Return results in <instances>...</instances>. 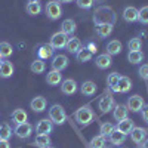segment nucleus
Here are the masks:
<instances>
[{
  "label": "nucleus",
  "mask_w": 148,
  "mask_h": 148,
  "mask_svg": "<svg viewBox=\"0 0 148 148\" xmlns=\"http://www.w3.org/2000/svg\"><path fill=\"white\" fill-rule=\"evenodd\" d=\"M0 148H10V144H9V141L0 139Z\"/></svg>",
  "instance_id": "a18cd8bd"
},
{
  "label": "nucleus",
  "mask_w": 148,
  "mask_h": 148,
  "mask_svg": "<svg viewBox=\"0 0 148 148\" xmlns=\"http://www.w3.org/2000/svg\"><path fill=\"white\" fill-rule=\"evenodd\" d=\"M30 68H31V71L34 74H42L46 70V64H45L43 59H34L33 62H31V67Z\"/></svg>",
  "instance_id": "72a5a7b5"
},
{
  "label": "nucleus",
  "mask_w": 148,
  "mask_h": 148,
  "mask_svg": "<svg viewBox=\"0 0 148 148\" xmlns=\"http://www.w3.org/2000/svg\"><path fill=\"white\" fill-rule=\"evenodd\" d=\"M105 148H107V147H105Z\"/></svg>",
  "instance_id": "5fc2aeb1"
},
{
  "label": "nucleus",
  "mask_w": 148,
  "mask_h": 148,
  "mask_svg": "<svg viewBox=\"0 0 148 148\" xmlns=\"http://www.w3.org/2000/svg\"><path fill=\"white\" fill-rule=\"evenodd\" d=\"M52 130H53V123H52L51 120H47V119L40 120V121L36 125V132H37V135H49V133H52Z\"/></svg>",
  "instance_id": "f8f14e48"
},
{
  "label": "nucleus",
  "mask_w": 148,
  "mask_h": 148,
  "mask_svg": "<svg viewBox=\"0 0 148 148\" xmlns=\"http://www.w3.org/2000/svg\"><path fill=\"white\" fill-rule=\"evenodd\" d=\"M79 86H77V82L73 80V79H65L61 82V92L64 95H74L77 92Z\"/></svg>",
  "instance_id": "1a4fd4ad"
},
{
  "label": "nucleus",
  "mask_w": 148,
  "mask_h": 148,
  "mask_svg": "<svg viewBox=\"0 0 148 148\" xmlns=\"http://www.w3.org/2000/svg\"><path fill=\"white\" fill-rule=\"evenodd\" d=\"M111 62H113V59H111V55H108V53L98 55L95 59V65L99 70H107L108 67H111Z\"/></svg>",
  "instance_id": "6ab92c4d"
},
{
  "label": "nucleus",
  "mask_w": 148,
  "mask_h": 148,
  "mask_svg": "<svg viewBox=\"0 0 148 148\" xmlns=\"http://www.w3.org/2000/svg\"><path fill=\"white\" fill-rule=\"evenodd\" d=\"M129 135H130L132 142L138 144V145H141V144L147 139V130H145V129H142V127H133V129H132V132H130Z\"/></svg>",
  "instance_id": "2eb2a0df"
},
{
  "label": "nucleus",
  "mask_w": 148,
  "mask_h": 148,
  "mask_svg": "<svg viewBox=\"0 0 148 148\" xmlns=\"http://www.w3.org/2000/svg\"><path fill=\"white\" fill-rule=\"evenodd\" d=\"M34 145L39 147V148L51 147V138H49V135H37L36 139H34Z\"/></svg>",
  "instance_id": "7c9ffc66"
},
{
  "label": "nucleus",
  "mask_w": 148,
  "mask_h": 148,
  "mask_svg": "<svg viewBox=\"0 0 148 148\" xmlns=\"http://www.w3.org/2000/svg\"><path fill=\"white\" fill-rule=\"evenodd\" d=\"M76 3H77V6H79L80 9L88 10V9H90V8L93 6L95 0H76Z\"/></svg>",
  "instance_id": "a19ab883"
},
{
  "label": "nucleus",
  "mask_w": 148,
  "mask_h": 148,
  "mask_svg": "<svg viewBox=\"0 0 148 148\" xmlns=\"http://www.w3.org/2000/svg\"><path fill=\"white\" fill-rule=\"evenodd\" d=\"M116 19H117L116 12L110 6H99L95 9V14H93L95 25H102V24H111V25H114Z\"/></svg>",
  "instance_id": "f257e3e1"
},
{
  "label": "nucleus",
  "mask_w": 148,
  "mask_h": 148,
  "mask_svg": "<svg viewBox=\"0 0 148 148\" xmlns=\"http://www.w3.org/2000/svg\"><path fill=\"white\" fill-rule=\"evenodd\" d=\"M52 70H56V71H64L67 67H68V58L62 53L59 55H55L52 58Z\"/></svg>",
  "instance_id": "9d476101"
},
{
  "label": "nucleus",
  "mask_w": 148,
  "mask_h": 148,
  "mask_svg": "<svg viewBox=\"0 0 148 148\" xmlns=\"http://www.w3.org/2000/svg\"><path fill=\"white\" fill-rule=\"evenodd\" d=\"M119 80H120V74H119V73H111L110 76H108V79H107V84L110 86V89H111V90L116 88V84L119 83Z\"/></svg>",
  "instance_id": "58836bf2"
},
{
  "label": "nucleus",
  "mask_w": 148,
  "mask_h": 148,
  "mask_svg": "<svg viewBox=\"0 0 148 148\" xmlns=\"http://www.w3.org/2000/svg\"><path fill=\"white\" fill-rule=\"evenodd\" d=\"M46 148H52V147H46Z\"/></svg>",
  "instance_id": "603ef678"
},
{
  "label": "nucleus",
  "mask_w": 148,
  "mask_h": 148,
  "mask_svg": "<svg viewBox=\"0 0 148 148\" xmlns=\"http://www.w3.org/2000/svg\"><path fill=\"white\" fill-rule=\"evenodd\" d=\"M14 71H15L14 64H12L9 59L2 61V64H0V77L2 79H9V77H12Z\"/></svg>",
  "instance_id": "f3484780"
},
{
  "label": "nucleus",
  "mask_w": 148,
  "mask_h": 148,
  "mask_svg": "<svg viewBox=\"0 0 148 148\" xmlns=\"http://www.w3.org/2000/svg\"><path fill=\"white\" fill-rule=\"evenodd\" d=\"M141 111H142V120L148 123V105H144Z\"/></svg>",
  "instance_id": "37998d69"
},
{
  "label": "nucleus",
  "mask_w": 148,
  "mask_h": 148,
  "mask_svg": "<svg viewBox=\"0 0 148 148\" xmlns=\"http://www.w3.org/2000/svg\"><path fill=\"white\" fill-rule=\"evenodd\" d=\"M132 89V80L126 76H120V80L119 83L116 84V88L113 89V92H117V93H127L129 90Z\"/></svg>",
  "instance_id": "9b49d317"
},
{
  "label": "nucleus",
  "mask_w": 148,
  "mask_h": 148,
  "mask_svg": "<svg viewBox=\"0 0 148 148\" xmlns=\"http://www.w3.org/2000/svg\"><path fill=\"white\" fill-rule=\"evenodd\" d=\"M114 98L111 96V95H104L101 99H99V102H98V108H99V111L102 114H107V113H110L111 110L114 108Z\"/></svg>",
  "instance_id": "6e6552de"
},
{
  "label": "nucleus",
  "mask_w": 148,
  "mask_h": 148,
  "mask_svg": "<svg viewBox=\"0 0 148 148\" xmlns=\"http://www.w3.org/2000/svg\"><path fill=\"white\" fill-rule=\"evenodd\" d=\"M93 110L90 108V105H83L80 107L76 113H74V119L79 123L80 126H89L90 123L93 121Z\"/></svg>",
  "instance_id": "f03ea898"
},
{
  "label": "nucleus",
  "mask_w": 148,
  "mask_h": 148,
  "mask_svg": "<svg viewBox=\"0 0 148 148\" xmlns=\"http://www.w3.org/2000/svg\"><path fill=\"white\" fill-rule=\"evenodd\" d=\"M113 28L114 25L111 24H102V25H96V34L101 37V39H107L108 36H111L113 33Z\"/></svg>",
  "instance_id": "bb28decb"
},
{
  "label": "nucleus",
  "mask_w": 148,
  "mask_h": 148,
  "mask_svg": "<svg viewBox=\"0 0 148 148\" xmlns=\"http://www.w3.org/2000/svg\"><path fill=\"white\" fill-rule=\"evenodd\" d=\"M107 139H108L111 144H113V145H121L123 142L126 141V135H125V133H121L120 130H117V129H116V130H114L113 133H111Z\"/></svg>",
  "instance_id": "a878e982"
},
{
  "label": "nucleus",
  "mask_w": 148,
  "mask_h": 148,
  "mask_svg": "<svg viewBox=\"0 0 148 148\" xmlns=\"http://www.w3.org/2000/svg\"><path fill=\"white\" fill-rule=\"evenodd\" d=\"M14 133L21 139H27V138L31 136V133H33V126L30 125V123H27V121L25 123H19V125L15 126Z\"/></svg>",
  "instance_id": "423d86ee"
},
{
  "label": "nucleus",
  "mask_w": 148,
  "mask_h": 148,
  "mask_svg": "<svg viewBox=\"0 0 148 148\" xmlns=\"http://www.w3.org/2000/svg\"><path fill=\"white\" fill-rule=\"evenodd\" d=\"M25 10H27V14H28V15L36 16V15H39L40 12H42V5H40L39 2H28Z\"/></svg>",
  "instance_id": "473e14b6"
},
{
  "label": "nucleus",
  "mask_w": 148,
  "mask_h": 148,
  "mask_svg": "<svg viewBox=\"0 0 148 148\" xmlns=\"http://www.w3.org/2000/svg\"><path fill=\"white\" fill-rule=\"evenodd\" d=\"M114 130H116V126L113 125V123H110V121H104L101 125V127H99V133H101V136H104V138H108Z\"/></svg>",
  "instance_id": "c756f323"
},
{
  "label": "nucleus",
  "mask_w": 148,
  "mask_h": 148,
  "mask_svg": "<svg viewBox=\"0 0 148 148\" xmlns=\"http://www.w3.org/2000/svg\"><path fill=\"white\" fill-rule=\"evenodd\" d=\"M96 90H98L96 84H95L93 82H90V80L84 82V83L80 86V92H82L83 96H93V95L96 93Z\"/></svg>",
  "instance_id": "412c9836"
},
{
  "label": "nucleus",
  "mask_w": 148,
  "mask_h": 148,
  "mask_svg": "<svg viewBox=\"0 0 148 148\" xmlns=\"http://www.w3.org/2000/svg\"><path fill=\"white\" fill-rule=\"evenodd\" d=\"M45 12L49 19L52 21H56L62 16V8H61V3L56 2V0H51V2L46 3V8H45Z\"/></svg>",
  "instance_id": "20e7f679"
},
{
  "label": "nucleus",
  "mask_w": 148,
  "mask_h": 148,
  "mask_svg": "<svg viewBox=\"0 0 148 148\" xmlns=\"http://www.w3.org/2000/svg\"><path fill=\"white\" fill-rule=\"evenodd\" d=\"M10 136H12V127L8 125V123H3V125H0V139L9 141Z\"/></svg>",
  "instance_id": "c9c22d12"
},
{
  "label": "nucleus",
  "mask_w": 148,
  "mask_h": 148,
  "mask_svg": "<svg viewBox=\"0 0 148 148\" xmlns=\"http://www.w3.org/2000/svg\"><path fill=\"white\" fill-rule=\"evenodd\" d=\"M105 144H107L105 138L101 136V135H98V136H95V138L90 139L89 148H105Z\"/></svg>",
  "instance_id": "f704fd0d"
},
{
  "label": "nucleus",
  "mask_w": 148,
  "mask_h": 148,
  "mask_svg": "<svg viewBox=\"0 0 148 148\" xmlns=\"http://www.w3.org/2000/svg\"><path fill=\"white\" fill-rule=\"evenodd\" d=\"M123 19L126 22H136L139 19V9L133 8V6H127L123 10Z\"/></svg>",
  "instance_id": "4468645a"
},
{
  "label": "nucleus",
  "mask_w": 148,
  "mask_h": 148,
  "mask_svg": "<svg viewBox=\"0 0 148 148\" xmlns=\"http://www.w3.org/2000/svg\"><path fill=\"white\" fill-rule=\"evenodd\" d=\"M92 56H93V53L89 51L88 47H82L80 51L76 53V59H77V62H80V64L89 62V61L92 59Z\"/></svg>",
  "instance_id": "b1692460"
},
{
  "label": "nucleus",
  "mask_w": 148,
  "mask_h": 148,
  "mask_svg": "<svg viewBox=\"0 0 148 148\" xmlns=\"http://www.w3.org/2000/svg\"><path fill=\"white\" fill-rule=\"evenodd\" d=\"M53 47L51 45H47V43H42L39 45V47H37V56H39V59H49V58H52L53 56Z\"/></svg>",
  "instance_id": "ddd939ff"
},
{
  "label": "nucleus",
  "mask_w": 148,
  "mask_h": 148,
  "mask_svg": "<svg viewBox=\"0 0 148 148\" xmlns=\"http://www.w3.org/2000/svg\"><path fill=\"white\" fill-rule=\"evenodd\" d=\"M14 53V47L8 42H0V56L2 58H9Z\"/></svg>",
  "instance_id": "2f4dec72"
},
{
  "label": "nucleus",
  "mask_w": 148,
  "mask_h": 148,
  "mask_svg": "<svg viewBox=\"0 0 148 148\" xmlns=\"http://www.w3.org/2000/svg\"><path fill=\"white\" fill-rule=\"evenodd\" d=\"M144 105H145L144 98L139 96V95H133V96H130L129 99H127V104H126L127 110L132 111V113H138V111H141Z\"/></svg>",
  "instance_id": "0eeeda50"
},
{
  "label": "nucleus",
  "mask_w": 148,
  "mask_h": 148,
  "mask_svg": "<svg viewBox=\"0 0 148 148\" xmlns=\"http://www.w3.org/2000/svg\"><path fill=\"white\" fill-rule=\"evenodd\" d=\"M96 2H105V0H96Z\"/></svg>",
  "instance_id": "09e8293b"
},
{
  "label": "nucleus",
  "mask_w": 148,
  "mask_h": 148,
  "mask_svg": "<svg viewBox=\"0 0 148 148\" xmlns=\"http://www.w3.org/2000/svg\"><path fill=\"white\" fill-rule=\"evenodd\" d=\"M56 2H59V3H71L73 0H56Z\"/></svg>",
  "instance_id": "de8ad7c7"
},
{
  "label": "nucleus",
  "mask_w": 148,
  "mask_h": 148,
  "mask_svg": "<svg viewBox=\"0 0 148 148\" xmlns=\"http://www.w3.org/2000/svg\"><path fill=\"white\" fill-rule=\"evenodd\" d=\"M67 42H68V36L64 34L62 31H58V33L52 34L49 45L53 47V51H61V49H64L67 46Z\"/></svg>",
  "instance_id": "39448f33"
},
{
  "label": "nucleus",
  "mask_w": 148,
  "mask_h": 148,
  "mask_svg": "<svg viewBox=\"0 0 148 148\" xmlns=\"http://www.w3.org/2000/svg\"><path fill=\"white\" fill-rule=\"evenodd\" d=\"M76 28H77V25L73 19H65V21H62V24H61V31H62L64 34H67V36H73L74 31H76Z\"/></svg>",
  "instance_id": "393cba45"
},
{
  "label": "nucleus",
  "mask_w": 148,
  "mask_h": 148,
  "mask_svg": "<svg viewBox=\"0 0 148 148\" xmlns=\"http://www.w3.org/2000/svg\"><path fill=\"white\" fill-rule=\"evenodd\" d=\"M49 120H51L53 125H64L67 121V113L65 110L61 107L59 104H53L51 108H49Z\"/></svg>",
  "instance_id": "7ed1b4c3"
},
{
  "label": "nucleus",
  "mask_w": 148,
  "mask_h": 148,
  "mask_svg": "<svg viewBox=\"0 0 148 148\" xmlns=\"http://www.w3.org/2000/svg\"><path fill=\"white\" fill-rule=\"evenodd\" d=\"M86 47H88L92 53H96V52H98V47H96V45H95V43H92V42H89Z\"/></svg>",
  "instance_id": "c03bdc74"
},
{
  "label": "nucleus",
  "mask_w": 148,
  "mask_h": 148,
  "mask_svg": "<svg viewBox=\"0 0 148 148\" xmlns=\"http://www.w3.org/2000/svg\"><path fill=\"white\" fill-rule=\"evenodd\" d=\"M127 114H129V110H127L126 105H121V104L114 105V108H113V117H114L116 121H121V120L127 119Z\"/></svg>",
  "instance_id": "a211bd4d"
},
{
  "label": "nucleus",
  "mask_w": 148,
  "mask_h": 148,
  "mask_svg": "<svg viewBox=\"0 0 148 148\" xmlns=\"http://www.w3.org/2000/svg\"><path fill=\"white\" fill-rule=\"evenodd\" d=\"M65 49H67V52L76 55L80 49H82V42L77 39V37H68V42H67Z\"/></svg>",
  "instance_id": "4be33fe9"
},
{
  "label": "nucleus",
  "mask_w": 148,
  "mask_h": 148,
  "mask_svg": "<svg viewBox=\"0 0 148 148\" xmlns=\"http://www.w3.org/2000/svg\"><path fill=\"white\" fill-rule=\"evenodd\" d=\"M121 148H125V147H121Z\"/></svg>",
  "instance_id": "864d4df0"
},
{
  "label": "nucleus",
  "mask_w": 148,
  "mask_h": 148,
  "mask_svg": "<svg viewBox=\"0 0 148 148\" xmlns=\"http://www.w3.org/2000/svg\"><path fill=\"white\" fill-rule=\"evenodd\" d=\"M138 73H139L141 79H144V80H148V64H144L142 67H139Z\"/></svg>",
  "instance_id": "79ce46f5"
},
{
  "label": "nucleus",
  "mask_w": 148,
  "mask_h": 148,
  "mask_svg": "<svg viewBox=\"0 0 148 148\" xmlns=\"http://www.w3.org/2000/svg\"><path fill=\"white\" fill-rule=\"evenodd\" d=\"M141 148H148V139H145V141L141 144Z\"/></svg>",
  "instance_id": "49530a36"
},
{
  "label": "nucleus",
  "mask_w": 148,
  "mask_h": 148,
  "mask_svg": "<svg viewBox=\"0 0 148 148\" xmlns=\"http://www.w3.org/2000/svg\"><path fill=\"white\" fill-rule=\"evenodd\" d=\"M141 24L144 25H148V6H142L139 9V19H138Z\"/></svg>",
  "instance_id": "ea45409f"
},
{
  "label": "nucleus",
  "mask_w": 148,
  "mask_h": 148,
  "mask_svg": "<svg viewBox=\"0 0 148 148\" xmlns=\"http://www.w3.org/2000/svg\"><path fill=\"white\" fill-rule=\"evenodd\" d=\"M28 119L27 113H25V110H22V108H16L14 113H12V120H14L15 125H19V123H25Z\"/></svg>",
  "instance_id": "cd10ccee"
},
{
  "label": "nucleus",
  "mask_w": 148,
  "mask_h": 148,
  "mask_svg": "<svg viewBox=\"0 0 148 148\" xmlns=\"http://www.w3.org/2000/svg\"><path fill=\"white\" fill-rule=\"evenodd\" d=\"M127 59H129L130 64H141L144 61V53L141 51H138V52H129Z\"/></svg>",
  "instance_id": "e433bc0d"
},
{
  "label": "nucleus",
  "mask_w": 148,
  "mask_h": 148,
  "mask_svg": "<svg viewBox=\"0 0 148 148\" xmlns=\"http://www.w3.org/2000/svg\"><path fill=\"white\" fill-rule=\"evenodd\" d=\"M46 105H47V101L43 96H36L30 102V107H31V110L34 111V113H42V111H45Z\"/></svg>",
  "instance_id": "dca6fc26"
},
{
  "label": "nucleus",
  "mask_w": 148,
  "mask_h": 148,
  "mask_svg": "<svg viewBox=\"0 0 148 148\" xmlns=\"http://www.w3.org/2000/svg\"><path fill=\"white\" fill-rule=\"evenodd\" d=\"M127 47H129V52H138V51H141V47H142V40L138 39V37L130 39L129 43H127Z\"/></svg>",
  "instance_id": "4c0bfd02"
},
{
  "label": "nucleus",
  "mask_w": 148,
  "mask_h": 148,
  "mask_svg": "<svg viewBox=\"0 0 148 148\" xmlns=\"http://www.w3.org/2000/svg\"><path fill=\"white\" fill-rule=\"evenodd\" d=\"M46 82H47L49 86H58L61 82H62V74H61V71L51 70L46 76Z\"/></svg>",
  "instance_id": "aec40b11"
},
{
  "label": "nucleus",
  "mask_w": 148,
  "mask_h": 148,
  "mask_svg": "<svg viewBox=\"0 0 148 148\" xmlns=\"http://www.w3.org/2000/svg\"><path fill=\"white\" fill-rule=\"evenodd\" d=\"M30 2H39V0H30Z\"/></svg>",
  "instance_id": "8fccbe9b"
},
{
  "label": "nucleus",
  "mask_w": 148,
  "mask_h": 148,
  "mask_svg": "<svg viewBox=\"0 0 148 148\" xmlns=\"http://www.w3.org/2000/svg\"><path fill=\"white\" fill-rule=\"evenodd\" d=\"M135 127V125H133V121L130 120V119H125V120H121V121H119L117 123V126H116V129L117 130H120L121 133H125L126 136L132 132V129Z\"/></svg>",
  "instance_id": "5701e85b"
},
{
  "label": "nucleus",
  "mask_w": 148,
  "mask_h": 148,
  "mask_svg": "<svg viewBox=\"0 0 148 148\" xmlns=\"http://www.w3.org/2000/svg\"><path fill=\"white\" fill-rule=\"evenodd\" d=\"M2 61H3V59H2V56H0V64H2Z\"/></svg>",
  "instance_id": "3c124183"
},
{
  "label": "nucleus",
  "mask_w": 148,
  "mask_h": 148,
  "mask_svg": "<svg viewBox=\"0 0 148 148\" xmlns=\"http://www.w3.org/2000/svg\"><path fill=\"white\" fill-rule=\"evenodd\" d=\"M121 49H123V46H121V43L119 40H111L107 45V53L111 55V56H113V55H119L121 52Z\"/></svg>",
  "instance_id": "c85d7f7f"
}]
</instances>
